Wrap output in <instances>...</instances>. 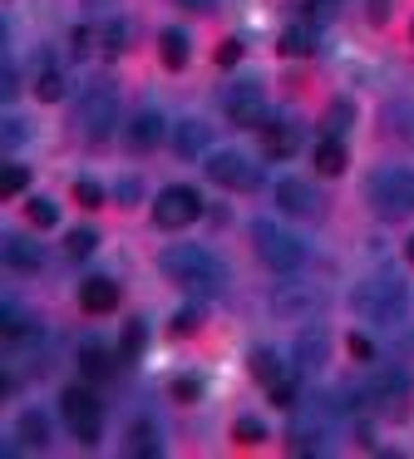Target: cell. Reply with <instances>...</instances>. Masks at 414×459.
I'll return each instance as SVG.
<instances>
[{"mask_svg":"<svg viewBox=\"0 0 414 459\" xmlns=\"http://www.w3.org/2000/svg\"><path fill=\"white\" fill-rule=\"evenodd\" d=\"M291 360H296V370L315 376V370L325 366V331L321 326H306L301 336H296V346H291Z\"/></svg>","mask_w":414,"mask_h":459,"instance_id":"13","label":"cell"},{"mask_svg":"<svg viewBox=\"0 0 414 459\" xmlns=\"http://www.w3.org/2000/svg\"><path fill=\"white\" fill-rule=\"evenodd\" d=\"M296 143H301V129H296V124H286V119H266L262 124V153L266 159H291Z\"/></svg>","mask_w":414,"mask_h":459,"instance_id":"12","label":"cell"},{"mask_svg":"<svg viewBox=\"0 0 414 459\" xmlns=\"http://www.w3.org/2000/svg\"><path fill=\"white\" fill-rule=\"evenodd\" d=\"M350 301L365 321H380V326H394V321L404 316V287L390 277H375V281H365V287H355Z\"/></svg>","mask_w":414,"mask_h":459,"instance_id":"4","label":"cell"},{"mask_svg":"<svg viewBox=\"0 0 414 459\" xmlns=\"http://www.w3.org/2000/svg\"><path fill=\"white\" fill-rule=\"evenodd\" d=\"M203 218V203H197V193L193 188H163L153 198V222L158 228H187V222H197Z\"/></svg>","mask_w":414,"mask_h":459,"instance_id":"8","label":"cell"},{"mask_svg":"<svg viewBox=\"0 0 414 459\" xmlns=\"http://www.w3.org/2000/svg\"><path fill=\"white\" fill-rule=\"evenodd\" d=\"M173 149L183 153V159H207V129L197 119L173 124Z\"/></svg>","mask_w":414,"mask_h":459,"instance_id":"15","label":"cell"},{"mask_svg":"<svg viewBox=\"0 0 414 459\" xmlns=\"http://www.w3.org/2000/svg\"><path fill=\"white\" fill-rule=\"evenodd\" d=\"M25 183H30V173L20 169V163H5V173H0V193L15 198V193H25Z\"/></svg>","mask_w":414,"mask_h":459,"instance_id":"30","label":"cell"},{"mask_svg":"<svg viewBox=\"0 0 414 459\" xmlns=\"http://www.w3.org/2000/svg\"><path fill=\"white\" fill-rule=\"evenodd\" d=\"M262 439H266V425H262L256 415H242V420H237V445H262Z\"/></svg>","mask_w":414,"mask_h":459,"instance_id":"29","label":"cell"},{"mask_svg":"<svg viewBox=\"0 0 414 459\" xmlns=\"http://www.w3.org/2000/svg\"><path fill=\"white\" fill-rule=\"evenodd\" d=\"M74 198L84 203V208H99V203H104V188H99L94 178H79V183H74Z\"/></svg>","mask_w":414,"mask_h":459,"instance_id":"35","label":"cell"},{"mask_svg":"<svg viewBox=\"0 0 414 459\" xmlns=\"http://www.w3.org/2000/svg\"><path fill=\"white\" fill-rule=\"evenodd\" d=\"M252 242H256V257H262L276 277H286V272H296L306 262L301 238H291V232L276 228V222H252Z\"/></svg>","mask_w":414,"mask_h":459,"instance_id":"2","label":"cell"},{"mask_svg":"<svg viewBox=\"0 0 414 459\" xmlns=\"http://www.w3.org/2000/svg\"><path fill=\"white\" fill-rule=\"evenodd\" d=\"M315 169H321L325 178H335V173L345 169V143L341 139H321V149H315Z\"/></svg>","mask_w":414,"mask_h":459,"instance_id":"21","label":"cell"},{"mask_svg":"<svg viewBox=\"0 0 414 459\" xmlns=\"http://www.w3.org/2000/svg\"><path fill=\"white\" fill-rule=\"evenodd\" d=\"M370 203L380 218H404L414 212V169H380L370 178Z\"/></svg>","mask_w":414,"mask_h":459,"instance_id":"3","label":"cell"},{"mask_svg":"<svg viewBox=\"0 0 414 459\" xmlns=\"http://www.w3.org/2000/svg\"><path fill=\"white\" fill-rule=\"evenodd\" d=\"M118 50H124V25L108 21L104 25V55H118Z\"/></svg>","mask_w":414,"mask_h":459,"instance_id":"36","label":"cell"},{"mask_svg":"<svg viewBox=\"0 0 414 459\" xmlns=\"http://www.w3.org/2000/svg\"><path fill=\"white\" fill-rule=\"evenodd\" d=\"M203 169H207V178H212V183H222V188H232V193H252L256 183H262V169H256V163H246L242 153H232V149L207 153Z\"/></svg>","mask_w":414,"mask_h":459,"instance_id":"6","label":"cell"},{"mask_svg":"<svg viewBox=\"0 0 414 459\" xmlns=\"http://www.w3.org/2000/svg\"><path fill=\"white\" fill-rule=\"evenodd\" d=\"M177 5H187V11H207L212 0H177Z\"/></svg>","mask_w":414,"mask_h":459,"instance_id":"40","label":"cell"},{"mask_svg":"<svg viewBox=\"0 0 414 459\" xmlns=\"http://www.w3.org/2000/svg\"><path fill=\"white\" fill-rule=\"evenodd\" d=\"M193 326H197V311H193V307H187V311H177V316H173V331H183V336H187Z\"/></svg>","mask_w":414,"mask_h":459,"instance_id":"39","label":"cell"},{"mask_svg":"<svg viewBox=\"0 0 414 459\" xmlns=\"http://www.w3.org/2000/svg\"><path fill=\"white\" fill-rule=\"evenodd\" d=\"M118 124V94L108 90V84H99V90L84 94V104H79V129H84V139H108Z\"/></svg>","mask_w":414,"mask_h":459,"instance_id":"5","label":"cell"},{"mask_svg":"<svg viewBox=\"0 0 414 459\" xmlns=\"http://www.w3.org/2000/svg\"><path fill=\"white\" fill-rule=\"evenodd\" d=\"M217 60H222V65H237V60H242V40H222V50H217Z\"/></svg>","mask_w":414,"mask_h":459,"instance_id":"38","label":"cell"},{"mask_svg":"<svg viewBox=\"0 0 414 459\" xmlns=\"http://www.w3.org/2000/svg\"><path fill=\"white\" fill-rule=\"evenodd\" d=\"M35 94H39V100H59V94H65V74H59L55 70V65H45V70H39V80H35Z\"/></svg>","mask_w":414,"mask_h":459,"instance_id":"25","label":"cell"},{"mask_svg":"<svg viewBox=\"0 0 414 459\" xmlns=\"http://www.w3.org/2000/svg\"><path fill=\"white\" fill-rule=\"evenodd\" d=\"M128 149L134 153H148V149H158V143L168 139V119L163 114H153V109H143V114H134V119H128Z\"/></svg>","mask_w":414,"mask_h":459,"instance_id":"10","label":"cell"},{"mask_svg":"<svg viewBox=\"0 0 414 459\" xmlns=\"http://www.w3.org/2000/svg\"><path fill=\"white\" fill-rule=\"evenodd\" d=\"M158 267L168 272V281L197 291V297H217V291H222V267H217V262L207 257L203 247H193V242H177V247H168L163 257H158Z\"/></svg>","mask_w":414,"mask_h":459,"instance_id":"1","label":"cell"},{"mask_svg":"<svg viewBox=\"0 0 414 459\" xmlns=\"http://www.w3.org/2000/svg\"><path fill=\"white\" fill-rule=\"evenodd\" d=\"M404 257H410V262H414V238H410V242H404Z\"/></svg>","mask_w":414,"mask_h":459,"instance_id":"41","label":"cell"},{"mask_svg":"<svg viewBox=\"0 0 414 459\" xmlns=\"http://www.w3.org/2000/svg\"><path fill=\"white\" fill-rule=\"evenodd\" d=\"M94 247H99V238H94L89 228H74V232L65 238V252H69V257H89Z\"/></svg>","mask_w":414,"mask_h":459,"instance_id":"27","label":"cell"},{"mask_svg":"<svg viewBox=\"0 0 414 459\" xmlns=\"http://www.w3.org/2000/svg\"><path fill=\"white\" fill-rule=\"evenodd\" d=\"M30 222H35V228H55L59 222V208L49 198H30Z\"/></svg>","mask_w":414,"mask_h":459,"instance_id":"31","label":"cell"},{"mask_svg":"<svg viewBox=\"0 0 414 459\" xmlns=\"http://www.w3.org/2000/svg\"><path fill=\"white\" fill-rule=\"evenodd\" d=\"M143 341H148V331H143V321H128L124 326V341H118V346H124V356L134 360L138 351H143Z\"/></svg>","mask_w":414,"mask_h":459,"instance_id":"32","label":"cell"},{"mask_svg":"<svg viewBox=\"0 0 414 459\" xmlns=\"http://www.w3.org/2000/svg\"><path fill=\"white\" fill-rule=\"evenodd\" d=\"M128 449L134 455H158V435H153V425H134V435H128Z\"/></svg>","mask_w":414,"mask_h":459,"instance_id":"28","label":"cell"},{"mask_svg":"<svg viewBox=\"0 0 414 459\" xmlns=\"http://www.w3.org/2000/svg\"><path fill=\"white\" fill-rule=\"evenodd\" d=\"M252 370L266 380V385H272V380L281 376V366H276V356H272V351H256V356H252Z\"/></svg>","mask_w":414,"mask_h":459,"instance_id":"33","label":"cell"},{"mask_svg":"<svg viewBox=\"0 0 414 459\" xmlns=\"http://www.w3.org/2000/svg\"><path fill=\"white\" fill-rule=\"evenodd\" d=\"M384 119H390L394 139H410L414 143V104H390V109H384Z\"/></svg>","mask_w":414,"mask_h":459,"instance_id":"23","label":"cell"},{"mask_svg":"<svg viewBox=\"0 0 414 459\" xmlns=\"http://www.w3.org/2000/svg\"><path fill=\"white\" fill-rule=\"evenodd\" d=\"M173 395L183 400V405H193V400L203 395V380H197V376H177L173 380Z\"/></svg>","mask_w":414,"mask_h":459,"instance_id":"34","label":"cell"},{"mask_svg":"<svg viewBox=\"0 0 414 459\" xmlns=\"http://www.w3.org/2000/svg\"><path fill=\"white\" fill-rule=\"evenodd\" d=\"M272 307H276V311H286V316H296V311H311V307H315V297H311V291H276Z\"/></svg>","mask_w":414,"mask_h":459,"instance_id":"24","label":"cell"},{"mask_svg":"<svg viewBox=\"0 0 414 459\" xmlns=\"http://www.w3.org/2000/svg\"><path fill=\"white\" fill-rule=\"evenodd\" d=\"M404 395H410V376H404V370H380V376L370 380V400H380L384 410H400Z\"/></svg>","mask_w":414,"mask_h":459,"instance_id":"14","label":"cell"},{"mask_svg":"<svg viewBox=\"0 0 414 459\" xmlns=\"http://www.w3.org/2000/svg\"><path fill=\"white\" fill-rule=\"evenodd\" d=\"M350 356L355 360H375V341L370 336H350Z\"/></svg>","mask_w":414,"mask_h":459,"instance_id":"37","label":"cell"},{"mask_svg":"<svg viewBox=\"0 0 414 459\" xmlns=\"http://www.w3.org/2000/svg\"><path fill=\"white\" fill-rule=\"evenodd\" d=\"M59 415L69 420L74 439H84V445H94V439H99V400L89 395L84 385H69L65 395H59Z\"/></svg>","mask_w":414,"mask_h":459,"instance_id":"7","label":"cell"},{"mask_svg":"<svg viewBox=\"0 0 414 459\" xmlns=\"http://www.w3.org/2000/svg\"><path fill=\"white\" fill-rule=\"evenodd\" d=\"M158 55H163L168 70H183L187 65V35L183 30H163L158 35Z\"/></svg>","mask_w":414,"mask_h":459,"instance_id":"20","label":"cell"},{"mask_svg":"<svg viewBox=\"0 0 414 459\" xmlns=\"http://www.w3.org/2000/svg\"><path fill=\"white\" fill-rule=\"evenodd\" d=\"M79 307L84 311H114L118 307V287L108 277H89L84 287H79Z\"/></svg>","mask_w":414,"mask_h":459,"instance_id":"16","label":"cell"},{"mask_svg":"<svg viewBox=\"0 0 414 459\" xmlns=\"http://www.w3.org/2000/svg\"><path fill=\"white\" fill-rule=\"evenodd\" d=\"M5 262L10 267H20V272H39V247L35 242H25V238H5Z\"/></svg>","mask_w":414,"mask_h":459,"instance_id":"19","label":"cell"},{"mask_svg":"<svg viewBox=\"0 0 414 459\" xmlns=\"http://www.w3.org/2000/svg\"><path fill=\"white\" fill-rule=\"evenodd\" d=\"M266 395H272L276 410H291V405H296V380H291V376H276L272 385H266Z\"/></svg>","mask_w":414,"mask_h":459,"instance_id":"26","label":"cell"},{"mask_svg":"<svg viewBox=\"0 0 414 459\" xmlns=\"http://www.w3.org/2000/svg\"><path fill=\"white\" fill-rule=\"evenodd\" d=\"M276 208L291 212V218H315V193H311V183L281 178V183H276Z\"/></svg>","mask_w":414,"mask_h":459,"instance_id":"11","label":"cell"},{"mask_svg":"<svg viewBox=\"0 0 414 459\" xmlns=\"http://www.w3.org/2000/svg\"><path fill=\"white\" fill-rule=\"evenodd\" d=\"M79 366H84V376H94V380L114 376V360H108L104 346H84V351H79Z\"/></svg>","mask_w":414,"mask_h":459,"instance_id":"22","label":"cell"},{"mask_svg":"<svg viewBox=\"0 0 414 459\" xmlns=\"http://www.w3.org/2000/svg\"><path fill=\"white\" fill-rule=\"evenodd\" d=\"M281 55H311L315 50V25L301 21V25H286L281 30V45H276Z\"/></svg>","mask_w":414,"mask_h":459,"instance_id":"18","label":"cell"},{"mask_svg":"<svg viewBox=\"0 0 414 459\" xmlns=\"http://www.w3.org/2000/svg\"><path fill=\"white\" fill-rule=\"evenodd\" d=\"M15 439L25 449H45L49 445V420L39 415V410H25V415H20V425H15Z\"/></svg>","mask_w":414,"mask_h":459,"instance_id":"17","label":"cell"},{"mask_svg":"<svg viewBox=\"0 0 414 459\" xmlns=\"http://www.w3.org/2000/svg\"><path fill=\"white\" fill-rule=\"evenodd\" d=\"M222 109H227V119L242 124V129H246V124H256V129H262V124H266L262 84H252V80H246V84H232V90L222 94Z\"/></svg>","mask_w":414,"mask_h":459,"instance_id":"9","label":"cell"}]
</instances>
